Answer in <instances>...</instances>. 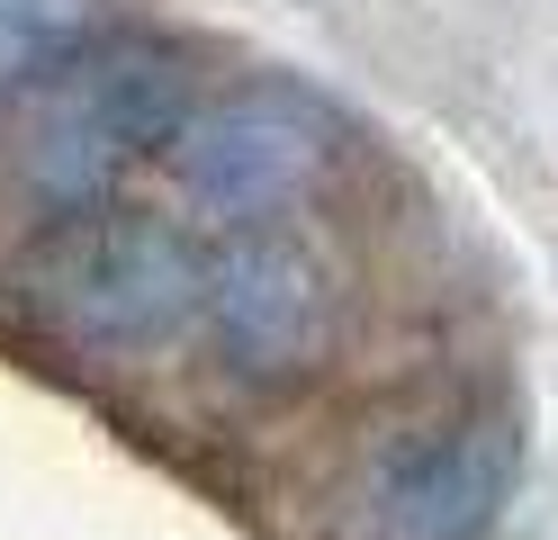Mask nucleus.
Here are the masks:
<instances>
[{"label":"nucleus","instance_id":"f03ea898","mask_svg":"<svg viewBox=\"0 0 558 540\" xmlns=\"http://www.w3.org/2000/svg\"><path fill=\"white\" fill-rule=\"evenodd\" d=\"M198 271H207V252L162 216H73L37 252L27 288L73 343L154 351L198 315Z\"/></svg>","mask_w":558,"mask_h":540},{"label":"nucleus","instance_id":"20e7f679","mask_svg":"<svg viewBox=\"0 0 558 540\" xmlns=\"http://www.w3.org/2000/svg\"><path fill=\"white\" fill-rule=\"evenodd\" d=\"M198 315H207L217 351L243 379H298V370H316L325 343H333L325 262L298 235H270V226H234L217 252H207Z\"/></svg>","mask_w":558,"mask_h":540},{"label":"nucleus","instance_id":"39448f33","mask_svg":"<svg viewBox=\"0 0 558 540\" xmlns=\"http://www.w3.org/2000/svg\"><path fill=\"white\" fill-rule=\"evenodd\" d=\"M513 468H522V442L505 415L414 432L369 478V531L378 540H486L513 495Z\"/></svg>","mask_w":558,"mask_h":540},{"label":"nucleus","instance_id":"f257e3e1","mask_svg":"<svg viewBox=\"0 0 558 540\" xmlns=\"http://www.w3.org/2000/svg\"><path fill=\"white\" fill-rule=\"evenodd\" d=\"M190 118V63L181 46L154 36H109L82 63H63L27 108V144H19V180L46 216H82L109 199V180L145 154L171 144V127Z\"/></svg>","mask_w":558,"mask_h":540},{"label":"nucleus","instance_id":"7ed1b4c3","mask_svg":"<svg viewBox=\"0 0 558 540\" xmlns=\"http://www.w3.org/2000/svg\"><path fill=\"white\" fill-rule=\"evenodd\" d=\"M162 154H171V180H181L190 207L226 216V226H262V216L298 207L333 171L342 118L298 82H253V91L190 108Z\"/></svg>","mask_w":558,"mask_h":540}]
</instances>
